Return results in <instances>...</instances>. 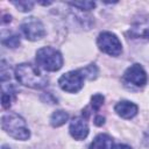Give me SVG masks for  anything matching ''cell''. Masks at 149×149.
<instances>
[{"instance_id":"6da1fadb","label":"cell","mask_w":149,"mask_h":149,"mask_svg":"<svg viewBox=\"0 0 149 149\" xmlns=\"http://www.w3.org/2000/svg\"><path fill=\"white\" fill-rule=\"evenodd\" d=\"M15 77L22 85L31 88H43L48 85V78L29 63L19 64L15 68Z\"/></svg>"},{"instance_id":"7a4b0ae2","label":"cell","mask_w":149,"mask_h":149,"mask_svg":"<svg viewBox=\"0 0 149 149\" xmlns=\"http://www.w3.org/2000/svg\"><path fill=\"white\" fill-rule=\"evenodd\" d=\"M2 129L16 140H27L30 136V132L27 127L23 118L15 113H7L1 118Z\"/></svg>"},{"instance_id":"3957f363","label":"cell","mask_w":149,"mask_h":149,"mask_svg":"<svg viewBox=\"0 0 149 149\" xmlns=\"http://www.w3.org/2000/svg\"><path fill=\"white\" fill-rule=\"evenodd\" d=\"M36 62L47 71H57L63 65V57L55 48L43 47L36 52Z\"/></svg>"},{"instance_id":"277c9868","label":"cell","mask_w":149,"mask_h":149,"mask_svg":"<svg viewBox=\"0 0 149 149\" xmlns=\"http://www.w3.org/2000/svg\"><path fill=\"white\" fill-rule=\"evenodd\" d=\"M97 43L101 51L111 56H119L122 51V45H121L120 40L116 37L115 34L111 31L100 33L97 38Z\"/></svg>"},{"instance_id":"5b68a950","label":"cell","mask_w":149,"mask_h":149,"mask_svg":"<svg viewBox=\"0 0 149 149\" xmlns=\"http://www.w3.org/2000/svg\"><path fill=\"white\" fill-rule=\"evenodd\" d=\"M58 85L63 91H66L70 93L78 92L79 90H81L84 85V76L79 70L69 71L59 78Z\"/></svg>"},{"instance_id":"8992f818","label":"cell","mask_w":149,"mask_h":149,"mask_svg":"<svg viewBox=\"0 0 149 149\" xmlns=\"http://www.w3.org/2000/svg\"><path fill=\"white\" fill-rule=\"evenodd\" d=\"M21 31L29 41H37L45 35L44 26L35 17H29L21 23Z\"/></svg>"},{"instance_id":"52a82bcc","label":"cell","mask_w":149,"mask_h":149,"mask_svg":"<svg viewBox=\"0 0 149 149\" xmlns=\"http://www.w3.org/2000/svg\"><path fill=\"white\" fill-rule=\"evenodd\" d=\"M123 78L126 81L139 87L144 86L147 83V73L140 64H133L132 66H129L125 71Z\"/></svg>"},{"instance_id":"ba28073f","label":"cell","mask_w":149,"mask_h":149,"mask_svg":"<svg viewBox=\"0 0 149 149\" xmlns=\"http://www.w3.org/2000/svg\"><path fill=\"white\" fill-rule=\"evenodd\" d=\"M70 134L76 140H84L88 134V126L85 119L81 118H73L70 122L69 127Z\"/></svg>"},{"instance_id":"9c48e42d","label":"cell","mask_w":149,"mask_h":149,"mask_svg":"<svg viewBox=\"0 0 149 149\" xmlns=\"http://www.w3.org/2000/svg\"><path fill=\"white\" fill-rule=\"evenodd\" d=\"M115 112L123 119H130L133 116L136 115L137 113V106L132 102V101H127V100H123V101H120L115 105L114 107Z\"/></svg>"},{"instance_id":"30bf717a","label":"cell","mask_w":149,"mask_h":149,"mask_svg":"<svg viewBox=\"0 0 149 149\" xmlns=\"http://www.w3.org/2000/svg\"><path fill=\"white\" fill-rule=\"evenodd\" d=\"M128 34L133 37H142L149 40V19L134 23Z\"/></svg>"},{"instance_id":"8fae6325","label":"cell","mask_w":149,"mask_h":149,"mask_svg":"<svg viewBox=\"0 0 149 149\" xmlns=\"http://www.w3.org/2000/svg\"><path fill=\"white\" fill-rule=\"evenodd\" d=\"M90 149H113V140L107 134H99L90 144Z\"/></svg>"},{"instance_id":"7c38bea8","label":"cell","mask_w":149,"mask_h":149,"mask_svg":"<svg viewBox=\"0 0 149 149\" xmlns=\"http://www.w3.org/2000/svg\"><path fill=\"white\" fill-rule=\"evenodd\" d=\"M69 119V114L64 111H56L52 113L51 118H50V122L54 127H59L62 125H64Z\"/></svg>"},{"instance_id":"4fadbf2b","label":"cell","mask_w":149,"mask_h":149,"mask_svg":"<svg viewBox=\"0 0 149 149\" xmlns=\"http://www.w3.org/2000/svg\"><path fill=\"white\" fill-rule=\"evenodd\" d=\"M14 99V93L13 91L8 87V90L2 87V94H1V102L3 108H9L12 105V101Z\"/></svg>"},{"instance_id":"5bb4252c","label":"cell","mask_w":149,"mask_h":149,"mask_svg":"<svg viewBox=\"0 0 149 149\" xmlns=\"http://www.w3.org/2000/svg\"><path fill=\"white\" fill-rule=\"evenodd\" d=\"M79 71L81 72V74L84 76V78H87L90 80L95 79L97 78V74H98V69H97V66L94 64H90V65L80 69Z\"/></svg>"},{"instance_id":"9a60e30c","label":"cell","mask_w":149,"mask_h":149,"mask_svg":"<svg viewBox=\"0 0 149 149\" xmlns=\"http://www.w3.org/2000/svg\"><path fill=\"white\" fill-rule=\"evenodd\" d=\"M70 5L81 10H91L95 7V2L93 1H77V2H70Z\"/></svg>"},{"instance_id":"2e32d148","label":"cell","mask_w":149,"mask_h":149,"mask_svg":"<svg viewBox=\"0 0 149 149\" xmlns=\"http://www.w3.org/2000/svg\"><path fill=\"white\" fill-rule=\"evenodd\" d=\"M12 3L21 12H29L34 6L33 1H13Z\"/></svg>"},{"instance_id":"e0dca14e","label":"cell","mask_w":149,"mask_h":149,"mask_svg":"<svg viewBox=\"0 0 149 149\" xmlns=\"http://www.w3.org/2000/svg\"><path fill=\"white\" fill-rule=\"evenodd\" d=\"M2 44L7 45V47H10V48H16L20 44V38H19L17 35H10L8 37L2 38Z\"/></svg>"},{"instance_id":"ac0fdd59","label":"cell","mask_w":149,"mask_h":149,"mask_svg":"<svg viewBox=\"0 0 149 149\" xmlns=\"http://www.w3.org/2000/svg\"><path fill=\"white\" fill-rule=\"evenodd\" d=\"M104 104V95L102 94H94L91 98V106L94 111H98Z\"/></svg>"},{"instance_id":"d6986e66","label":"cell","mask_w":149,"mask_h":149,"mask_svg":"<svg viewBox=\"0 0 149 149\" xmlns=\"http://www.w3.org/2000/svg\"><path fill=\"white\" fill-rule=\"evenodd\" d=\"M94 123H95L97 126H102V125L105 123V118L101 116V115L95 116V119H94Z\"/></svg>"},{"instance_id":"ffe728a7","label":"cell","mask_w":149,"mask_h":149,"mask_svg":"<svg viewBox=\"0 0 149 149\" xmlns=\"http://www.w3.org/2000/svg\"><path fill=\"white\" fill-rule=\"evenodd\" d=\"M113 149H132V147H129L127 144H116Z\"/></svg>"},{"instance_id":"44dd1931","label":"cell","mask_w":149,"mask_h":149,"mask_svg":"<svg viewBox=\"0 0 149 149\" xmlns=\"http://www.w3.org/2000/svg\"><path fill=\"white\" fill-rule=\"evenodd\" d=\"M8 21H10V15H5V16H3L2 22L5 23V22H8Z\"/></svg>"}]
</instances>
